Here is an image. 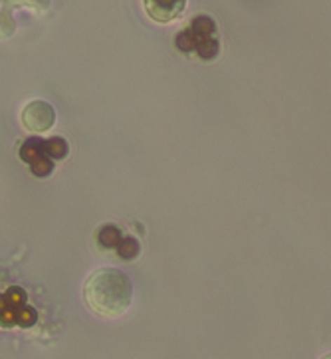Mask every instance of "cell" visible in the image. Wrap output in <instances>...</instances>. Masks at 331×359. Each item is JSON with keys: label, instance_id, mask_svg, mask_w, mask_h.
Instances as JSON below:
<instances>
[{"label": "cell", "instance_id": "2", "mask_svg": "<svg viewBox=\"0 0 331 359\" xmlns=\"http://www.w3.org/2000/svg\"><path fill=\"white\" fill-rule=\"evenodd\" d=\"M175 42L183 54H194L201 60H215L220 52L217 24L210 16H194L191 26L181 30Z\"/></svg>", "mask_w": 331, "mask_h": 359}, {"label": "cell", "instance_id": "12", "mask_svg": "<svg viewBox=\"0 0 331 359\" xmlns=\"http://www.w3.org/2000/svg\"><path fill=\"white\" fill-rule=\"evenodd\" d=\"M14 30H16V22L6 8V11L0 12V38H8V36L14 34Z\"/></svg>", "mask_w": 331, "mask_h": 359}, {"label": "cell", "instance_id": "4", "mask_svg": "<svg viewBox=\"0 0 331 359\" xmlns=\"http://www.w3.org/2000/svg\"><path fill=\"white\" fill-rule=\"evenodd\" d=\"M187 0H143V11L155 24H171L183 16Z\"/></svg>", "mask_w": 331, "mask_h": 359}, {"label": "cell", "instance_id": "1", "mask_svg": "<svg viewBox=\"0 0 331 359\" xmlns=\"http://www.w3.org/2000/svg\"><path fill=\"white\" fill-rule=\"evenodd\" d=\"M81 296L95 316L117 320L131 308L133 284L119 268L102 266L86 278Z\"/></svg>", "mask_w": 331, "mask_h": 359}, {"label": "cell", "instance_id": "6", "mask_svg": "<svg viewBox=\"0 0 331 359\" xmlns=\"http://www.w3.org/2000/svg\"><path fill=\"white\" fill-rule=\"evenodd\" d=\"M20 159L28 165H34L36 161H40L42 157H46V149H44V140L40 137H28L20 145V151H18Z\"/></svg>", "mask_w": 331, "mask_h": 359}, {"label": "cell", "instance_id": "8", "mask_svg": "<svg viewBox=\"0 0 331 359\" xmlns=\"http://www.w3.org/2000/svg\"><path fill=\"white\" fill-rule=\"evenodd\" d=\"M44 149H46V155L50 159L58 161V159H64L68 155L69 145L64 137H48V140H44Z\"/></svg>", "mask_w": 331, "mask_h": 359}, {"label": "cell", "instance_id": "14", "mask_svg": "<svg viewBox=\"0 0 331 359\" xmlns=\"http://www.w3.org/2000/svg\"><path fill=\"white\" fill-rule=\"evenodd\" d=\"M320 359H331V353H325V355H321Z\"/></svg>", "mask_w": 331, "mask_h": 359}, {"label": "cell", "instance_id": "11", "mask_svg": "<svg viewBox=\"0 0 331 359\" xmlns=\"http://www.w3.org/2000/svg\"><path fill=\"white\" fill-rule=\"evenodd\" d=\"M30 171H32V175H36V177L44 179V177L52 175V171H54V159H50L46 155V157H42L40 161H36L34 165H30Z\"/></svg>", "mask_w": 331, "mask_h": 359}, {"label": "cell", "instance_id": "7", "mask_svg": "<svg viewBox=\"0 0 331 359\" xmlns=\"http://www.w3.org/2000/svg\"><path fill=\"white\" fill-rule=\"evenodd\" d=\"M121 241V231L115 224H105L97 232V243L102 248H117Z\"/></svg>", "mask_w": 331, "mask_h": 359}, {"label": "cell", "instance_id": "13", "mask_svg": "<svg viewBox=\"0 0 331 359\" xmlns=\"http://www.w3.org/2000/svg\"><path fill=\"white\" fill-rule=\"evenodd\" d=\"M36 320H38V312H36L32 306H24V310L20 312V316H18V325L20 327H32V325L36 324Z\"/></svg>", "mask_w": 331, "mask_h": 359}, {"label": "cell", "instance_id": "10", "mask_svg": "<svg viewBox=\"0 0 331 359\" xmlns=\"http://www.w3.org/2000/svg\"><path fill=\"white\" fill-rule=\"evenodd\" d=\"M117 250H119L121 258H126V260H133V258H135V256H137V252H139V244H137V241H135V238L127 236V238H123V241L119 243Z\"/></svg>", "mask_w": 331, "mask_h": 359}, {"label": "cell", "instance_id": "3", "mask_svg": "<svg viewBox=\"0 0 331 359\" xmlns=\"http://www.w3.org/2000/svg\"><path fill=\"white\" fill-rule=\"evenodd\" d=\"M22 126L32 133H42L54 126L56 121V109L44 100H34L22 109Z\"/></svg>", "mask_w": 331, "mask_h": 359}, {"label": "cell", "instance_id": "9", "mask_svg": "<svg viewBox=\"0 0 331 359\" xmlns=\"http://www.w3.org/2000/svg\"><path fill=\"white\" fill-rule=\"evenodd\" d=\"M6 8H28L34 12H44L50 6V0H2Z\"/></svg>", "mask_w": 331, "mask_h": 359}, {"label": "cell", "instance_id": "5", "mask_svg": "<svg viewBox=\"0 0 331 359\" xmlns=\"http://www.w3.org/2000/svg\"><path fill=\"white\" fill-rule=\"evenodd\" d=\"M26 306V294L22 288H8L0 294V325L12 327L18 325V316Z\"/></svg>", "mask_w": 331, "mask_h": 359}]
</instances>
